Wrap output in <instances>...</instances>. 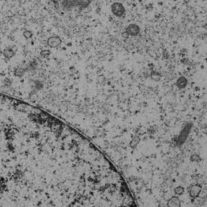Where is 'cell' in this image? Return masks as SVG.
<instances>
[{
    "instance_id": "obj_11",
    "label": "cell",
    "mask_w": 207,
    "mask_h": 207,
    "mask_svg": "<svg viewBox=\"0 0 207 207\" xmlns=\"http://www.w3.org/2000/svg\"><path fill=\"white\" fill-rule=\"evenodd\" d=\"M93 0H77V8H86L89 6Z\"/></svg>"
},
{
    "instance_id": "obj_10",
    "label": "cell",
    "mask_w": 207,
    "mask_h": 207,
    "mask_svg": "<svg viewBox=\"0 0 207 207\" xmlns=\"http://www.w3.org/2000/svg\"><path fill=\"white\" fill-rule=\"evenodd\" d=\"M26 67L25 66H19L15 69L14 70V74L15 76H16L18 78H21L23 77L25 75V72H26Z\"/></svg>"
},
{
    "instance_id": "obj_14",
    "label": "cell",
    "mask_w": 207,
    "mask_h": 207,
    "mask_svg": "<svg viewBox=\"0 0 207 207\" xmlns=\"http://www.w3.org/2000/svg\"><path fill=\"white\" fill-rule=\"evenodd\" d=\"M23 36H24L25 39L29 40V39H31L33 37V33L31 31H29V30H25L23 33Z\"/></svg>"
},
{
    "instance_id": "obj_20",
    "label": "cell",
    "mask_w": 207,
    "mask_h": 207,
    "mask_svg": "<svg viewBox=\"0 0 207 207\" xmlns=\"http://www.w3.org/2000/svg\"><path fill=\"white\" fill-rule=\"evenodd\" d=\"M191 0H184V3H190Z\"/></svg>"
},
{
    "instance_id": "obj_7",
    "label": "cell",
    "mask_w": 207,
    "mask_h": 207,
    "mask_svg": "<svg viewBox=\"0 0 207 207\" xmlns=\"http://www.w3.org/2000/svg\"><path fill=\"white\" fill-rule=\"evenodd\" d=\"M190 129L191 126H187L185 128H184V130L181 131V133H180V136H179V142H180V143H183V142L186 140L187 137H188V135H189V131H190Z\"/></svg>"
},
{
    "instance_id": "obj_15",
    "label": "cell",
    "mask_w": 207,
    "mask_h": 207,
    "mask_svg": "<svg viewBox=\"0 0 207 207\" xmlns=\"http://www.w3.org/2000/svg\"><path fill=\"white\" fill-rule=\"evenodd\" d=\"M50 53H51V52H50L49 49H43L41 51L40 55L42 57H48L50 55Z\"/></svg>"
},
{
    "instance_id": "obj_4",
    "label": "cell",
    "mask_w": 207,
    "mask_h": 207,
    "mask_svg": "<svg viewBox=\"0 0 207 207\" xmlns=\"http://www.w3.org/2000/svg\"><path fill=\"white\" fill-rule=\"evenodd\" d=\"M61 7L67 11L77 8V0H62Z\"/></svg>"
},
{
    "instance_id": "obj_19",
    "label": "cell",
    "mask_w": 207,
    "mask_h": 207,
    "mask_svg": "<svg viewBox=\"0 0 207 207\" xmlns=\"http://www.w3.org/2000/svg\"><path fill=\"white\" fill-rule=\"evenodd\" d=\"M50 1L53 3H61L62 0H50Z\"/></svg>"
},
{
    "instance_id": "obj_16",
    "label": "cell",
    "mask_w": 207,
    "mask_h": 207,
    "mask_svg": "<svg viewBox=\"0 0 207 207\" xmlns=\"http://www.w3.org/2000/svg\"><path fill=\"white\" fill-rule=\"evenodd\" d=\"M174 192L176 195H181L184 192V189L182 186H178L175 189Z\"/></svg>"
},
{
    "instance_id": "obj_8",
    "label": "cell",
    "mask_w": 207,
    "mask_h": 207,
    "mask_svg": "<svg viewBox=\"0 0 207 207\" xmlns=\"http://www.w3.org/2000/svg\"><path fill=\"white\" fill-rule=\"evenodd\" d=\"M167 207H180V201L177 197H171L167 202Z\"/></svg>"
},
{
    "instance_id": "obj_6",
    "label": "cell",
    "mask_w": 207,
    "mask_h": 207,
    "mask_svg": "<svg viewBox=\"0 0 207 207\" xmlns=\"http://www.w3.org/2000/svg\"><path fill=\"white\" fill-rule=\"evenodd\" d=\"M188 85V79L184 76H180L177 79L176 86L178 87L179 89H184Z\"/></svg>"
},
{
    "instance_id": "obj_18",
    "label": "cell",
    "mask_w": 207,
    "mask_h": 207,
    "mask_svg": "<svg viewBox=\"0 0 207 207\" xmlns=\"http://www.w3.org/2000/svg\"><path fill=\"white\" fill-rule=\"evenodd\" d=\"M122 37H123L124 39H127V38L129 37V36H128V34H127L126 32H124V33H122Z\"/></svg>"
},
{
    "instance_id": "obj_9",
    "label": "cell",
    "mask_w": 207,
    "mask_h": 207,
    "mask_svg": "<svg viewBox=\"0 0 207 207\" xmlns=\"http://www.w3.org/2000/svg\"><path fill=\"white\" fill-rule=\"evenodd\" d=\"M3 54L7 59H11L16 55V51L12 48H6L3 51Z\"/></svg>"
},
{
    "instance_id": "obj_13",
    "label": "cell",
    "mask_w": 207,
    "mask_h": 207,
    "mask_svg": "<svg viewBox=\"0 0 207 207\" xmlns=\"http://www.w3.org/2000/svg\"><path fill=\"white\" fill-rule=\"evenodd\" d=\"M140 142V137L139 136H135L134 138L131 140V142L130 143V146L131 148H135L136 146H138V144Z\"/></svg>"
},
{
    "instance_id": "obj_17",
    "label": "cell",
    "mask_w": 207,
    "mask_h": 207,
    "mask_svg": "<svg viewBox=\"0 0 207 207\" xmlns=\"http://www.w3.org/2000/svg\"><path fill=\"white\" fill-rule=\"evenodd\" d=\"M191 160H193V161H199L200 160V157L197 154H193L191 157Z\"/></svg>"
},
{
    "instance_id": "obj_3",
    "label": "cell",
    "mask_w": 207,
    "mask_h": 207,
    "mask_svg": "<svg viewBox=\"0 0 207 207\" xmlns=\"http://www.w3.org/2000/svg\"><path fill=\"white\" fill-rule=\"evenodd\" d=\"M61 39L58 36H52L48 38L47 40V45L49 46V48H57L59 47L61 44Z\"/></svg>"
},
{
    "instance_id": "obj_1",
    "label": "cell",
    "mask_w": 207,
    "mask_h": 207,
    "mask_svg": "<svg viewBox=\"0 0 207 207\" xmlns=\"http://www.w3.org/2000/svg\"><path fill=\"white\" fill-rule=\"evenodd\" d=\"M111 12L113 14V16L118 17V18H121L125 16L126 8L122 3L116 2L111 5Z\"/></svg>"
},
{
    "instance_id": "obj_5",
    "label": "cell",
    "mask_w": 207,
    "mask_h": 207,
    "mask_svg": "<svg viewBox=\"0 0 207 207\" xmlns=\"http://www.w3.org/2000/svg\"><path fill=\"white\" fill-rule=\"evenodd\" d=\"M202 191V186L200 184H194L191 186L189 189V195L192 198H196L197 197Z\"/></svg>"
},
{
    "instance_id": "obj_12",
    "label": "cell",
    "mask_w": 207,
    "mask_h": 207,
    "mask_svg": "<svg viewBox=\"0 0 207 207\" xmlns=\"http://www.w3.org/2000/svg\"><path fill=\"white\" fill-rule=\"evenodd\" d=\"M150 77L153 81L159 82L161 80V79H162V75H161V74L159 73V72H158V71L153 70V71L150 72Z\"/></svg>"
},
{
    "instance_id": "obj_2",
    "label": "cell",
    "mask_w": 207,
    "mask_h": 207,
    "mask_svg": "<svg viewBox=\"0 0 207 207\" xmlns=\"http://www.w3.org/2000/svg\"><path fill=\"white\" fill-rule=\"evenodd\" d=\"M125 32L128 34L129 37H136L139 35V33L141 32V29L136 24H130L126 27Z\"/></svg>"
}]
</instances>
